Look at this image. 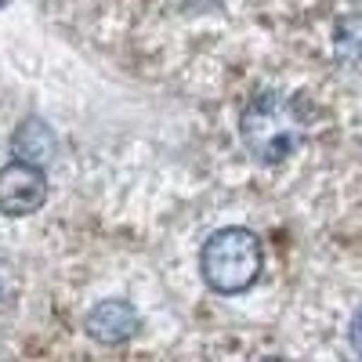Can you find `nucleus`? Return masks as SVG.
Wrapping results in <instances>:
<instances>
[{"label": "nucleus", "instance_id": "f257e3e1", "mask_svg": "<svg viewBox=\"0 0 362 362\" xmlns=\"http://www.w3.org/2000/svg\"><path fill=\"white\" fill-rule=\"evenodd\" d=\"M308 116L297 95L286 90H261L239 116V138L257 163H283L305 141Z\"/></svg>", "mask_w": 362, "mask_h": 362}, {"label": "nucleus", "instance_id": "f03ea898", "mask_svg": "<svg viewBox=\"0 0 362 362\" xmlns=\"http://www.w3.org/2000/svg\"><path fill=\"white\" fill-rule=\"evenodd\" d=\"M264 264V250L257 232L243 225H228L206 235L199 250V272L203 283L214 293H243L257 283Z\"/></svg>", "mask_w": 362, "mask_h": 362}, {"label": "nucleus", "instance_id": "7ed1b4c3", "mask_svg": "<svg viewBox=\"0 0 362 362\" xmlns=\"http://www.w3.org/2000/svg\"><path fill=\"white\" fill-rule=\"evenodd\" d=\"M47 199V177L44 167L11 160L0 167V214L8 218H25L40 210Z\"/></svg>", "mask_w": 362, "mask_h": 362}, {"label": "nucleus", "instance_id": "20e7f679", "mask_svg": "<svg viewBox=\"0 0 362 362\" xmlns=\"http://www.w3.org/2000/svg\"><path fill=\"white\" fill-rule=\"evenodd\" d=\"M83 329H87V337L98 341V344H127L131 337H138L141 315H138V308L131 305V300L105 297V300H98V305L87 312Z\"/></svg>", "mask_w": 362, "mask_h": 362}, {"label": "nucleus", "instance_id": "39448f33", "mask_svg": "<svg viewBox=\"0 0 362 362\" xmlns=\"http://www.w3.org/2000/svg\"><path fill=\"white\" fill-rule=\"evenodd\" d=\"M11 153L22 163L47 167L54 160V153H58V134L44 124L40 116H29V119H22V124L15 127V134H11Z\"/></svg>", "mask_w": 362, "mask_h": 362}, {"label": "nucleus", "instance_id": "423d86ee", "mask_svg": "<svg viewBox=\"0 0 362 362\" xmlns=\"http://www.w3.org/2000/svg\"><path fill=\"white\" fill-rule=\"evenodd\" d=\"M334 47H337L341 62H358L362 58V15H348V18L337 22Z\"/></svg>", "mask_w": 362, "mask_h": 362}, {"label": "nucleus", "instance_id": "0eeeda50", "mask_svg": "<svg viewBox=\"0 0 362 362\" xmlns=\"http://www.w3.org/2000/svg\"><path fill=\"white\" fill-rule=\"evenodd\" d=\"M348 341H351V348H355V355L362 358V308L351 315V326H348Z\"/></svg>", "mask_w": 362, "mask_h": 362}, {"label": "nucleus", "instance_id": "6e6552de", "mask_svg": "<svg viewBox=\"0 0 362 362\" xmlns=\"http://www.w3.org/2000/svg\"><path fill=\"white\" fill-rule=\"evenodd\" d=\"M261 362H290V358H279V355H268V358H261Z\"/></svg>", "mask_w": 362, "mask_h": 362}]
</instances>
